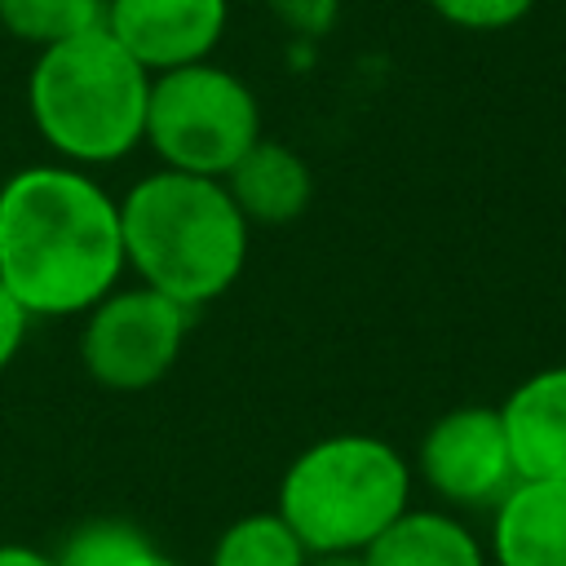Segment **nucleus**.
Returning a JSON list of instances; mask_svg holds the SVG:
<instances>
[{
    "label": "nucleus",
    "mask_w": 566,
    "mask_h": 566,
    "mask_svg": "<svg viewBox=\"0 0 566 566\" xmlns=\"http://www.w3.org/2000/svg\"><path fill=\"white\" fill-rule=\"evenodd\" d=\"M119 199L75 164H31L0 181V287L31 318L88 314L124 283Z\"/></svg>",
    "instance_id": "f257e3e1"
},
{
    "label": "nucleus",
    "mask_w": 566,
    "mask_h": 566,
    "mask_svg": "<svg viewBox=\"0 0 566 566\" xmlns=\"http://www.w3.org/2000/svg\"><path fill=\"white\" fill-rule=\"evenodd\" d=\"M119 230L128 274L195 314L226 296L248 265L252 226L221 177L177 168L137 177L119 199Z\"/></svg>",
    "instance_id": "f03ea898"
},
{
    "label": "nucleus",
    "mask_w": 566,
    "mask_h": 566,
    "mask_svg": "<svg viewBox=\"0 0 566 566\" xmlns=\"http://www.w3.org/2000/svg\"><path fill=\"white\" fill-rule=\"evenodd\" d=\"M146 102L150 71L106 27L40 49L27 75V111L40 142L75 168L133 155L146 137Z\"/></svg>",
    "instance_id": "7ed1b4c3"
},
{
    "label": "nucleus",
    "mask_w": 566,
    "mask_h": 566,
    "mask_svg": "<svg viewBox=\"0 0 566 566\" xmlns=\"http://www.w3.org/2000/svg\"><path fill=\"white\" fill-rule=\"evenodd\" d=\"M411 509V464L376 433H332L292 455L274 513L305 553H367Z\"/></svg>",
    "instance_id": "20e7f679"
},
{
    "label": "nucleus",
    "mask_w": 566,
    "mask_h": 566,
    "mask_svg": "<svg viewBox=\"0 0 566 566\" xmlns=\"http://www.w3.org/2000/svg\"><path fill=\"white\" fill-rule=\"evenodd\" d=\"M261 133V102L234 71L217 62L177 66L150 75L146 102V146L159 168L226 177Z\"/></svg>",
    "instance_id": "39448f33"
},
{
    "label": "nucleus",
    "mask_w": 566,
    "mask_h": 566,
    "mask_svg": "<svg viewBox=\"0 0 566 566\" xmlns=\"http://www.w3.org/2000/svg\"><path fill=\"white\" fill-rule=\"evenodd\" d=\"M195 310L168 301L155 287L119 283L106 292L88 314L80 332V363L88 380H97L111 394H142L159 385L190 336Z\"/></svg>",
    "instance_id": "423d86ee"
},
{
    "label": "nucleus",
    "mask_w": 566,
    "mask_h": 566,
    "mask_svg": "<svg viewBox=\"0 0 566 566\" xmlns=\"http://www.w3.org/2000/svg\"><path fill=\"white\" fill-rule=\"evenodd\" d=\"M416 469L442 504L491 513L509 495V486L517 482L500 407L442 411L416 447Z\"/></svg>",
    "instance_id": "0eeeda50"
},
{
    "label": "nucleus",
    "mask_w": 566,
    "mask_h": 566,
    "mask_svg": "<svg viewBox=\"0 0 566 566\" xmlns=\"http://www.w3.org/2000/svg\"><path fill=\"white\" fill-rule=\"evenodd\" d=\"M102 27L150 75H164L212 62L230 27V0H106Z\"/></svg>",
    "instance_id": "6e6552de"
},
{
    "label": "nucleus",
    "mask_w": 566,
    "mask_h": 566,
    "mask_svg": "<svg viewBox=\"0 0 566 566\" xmlns=\"http://www.w3.org/2000/svg\"><path fill=\"white\" fill-rule=\"evenodd\" d=\"M517 478L566 482V363L531 371L500 402Z\"/></svg>",
    "instance_id": "1a4fd4ad"
},
{
    "label": "nucleus",
    "mask_w": 566,
    "mask_h": 566,
    "mask_svg": "<svg viewBox=\"0 0 566 566\" xmlns=\"http://www.w3.org/2000/svg\"><path fill=\"white\" fill-rule=\"evenodd\" d=\"M491 566H566V482L517 478L491 509Z\"/></svg>",
    "instance_id": "9d476101"
},
{
    "label": "nucleus",
    "mask_w": 566,
    "mask_h": 566,
    "mask_svg": "<svg viewBox=\"0 0 566 566\" xmlns=\"http://www.w3.org/2000/svg\"><path fill=\"white\" fill-rule=\"evenodd\" d=\"M221 181L248 226H292L314 199L310 164L274 137H256Z\"/></svg>",
    "instance_id": "9b49d317"
},
{
    "label": "nucleus",
    "mask_w": 566,
    "mask_h": 566,
    "mask_svg": "<svg viewBox=\"0 0 566 566\" xmlns=\"http://www.w3.org/2000/svg\"><path fill=\"white\" fill-rule=\"evenodd\" d=\"M367 566H491L486 544L447 509H407L367 553Z\"/></svg>",
    "instance_id": "f8f14e48"
},
{
    "label": "nucleus",
    "mask_w": 566,
    "mask_h": 566,
    "mask_svg": "<svg viewBox=\"0 0 566 566\" xmlns=\"http://www.w3.org/2000/svg\"><path fill=\"white\" fill-rule=\"evenodd\" d=\"M305 562H310L305 544L274 509L234 517L208 553V566H305Z\"/></svg>",
    "instance_id": "ddd939ff"
},
{
    "label": "nucleus",
    "mask_w": 566,
    "mask_h": 566,
    "mask_svg": "<svg viewBox=\"0 0 566 566\" xmlns=\"http://www.w3.org/2000/svg\"><path fill=\"white\" fill-rule=\"evenodd\" d=\"M102 13L106 0H0V27L31 49H49L71 35H84L102 27Z\"/></svg>",
    "instance_id": "4468645a"
},
{
    "label": "nucleus",
    "mask_w": 566,
    "mask_h": 566,
    "mask_svg": "<svg viewBox=\"0 0 566 566\" xmlns=\"http://www.w3.org/2000/svg\"><path fill=\"white\" fill-rule=\"evenodd\" d=\"M150 548L155 544L133 522L97 517V522H84L71 531V539L62 544L53 566H137Z\"/></svg>",
    "instance_id": "2eb2a0df"
},
{
    "label": "nucleus",
    "mask_w": 566,
    "mask_h": 566,
    "mask_svg": "<svg viewBox=\"0 0 566 566\" xmlns=\"http://www.w3.org/2000/svg\"><path fill=\"white\" fill-rule=\"evenodd\" d=\"M429 9L460 31H504L517 27L535 9V0H429Z\"/></svg>",
    "instance_id": "dca6fc26"
},
{
    "label": "nucleus",
    "mask_w": 566,
    "mask_h": 566,
    "mask_svg": "<svg viewBox=\"0 0 566 566\" xmlns=\"http://www.w3.org/2000/svg\"><path fill=\"white\" fill-rule=\"evenodd\" d=\"M27 332H31V314L0 287V371L22 354L27 345Z\"/></svg>",
    "instance_id": "f3484780"
},
{
    "label": "nucleus",
    "mask_w": 566,
    "mask_h": 566,
    "mask_svg": "<svg viewBox=\"0 0 566 566\" xmlns=\"http://www.w3.org/2000/svg\"><path fill=\"white\" fill-rule=\"evenodd\" d=\"M270 4H274V13H279L292 31H310V35L327 31V22H332V13H336V0H270Z\"/></svg>",
    "instance_id": "a211bd4d"
},
{
    "label": "nucleus",
    "mask_w": 566,
    "mask_h": 566,
    "mask_svg": "<svg viewBox=\"0 0 566 566\" xmlns=\"http://www.w3.org/2000/svg\"><path fill=\"white\" fill-rule=\"evenodd\" d=\"M0 566H53V557L31 544H0Z\"/></svg>",
    "instance_id": "6ab92c4d"
},
{
    "label": "nucleus",
    "mask_w": 566,
    "mask_h": 566,
    "mask_svg": "<svg viewBox=\"0 0 566 566\" xmlns=\"http://www.w3.org/2000/svg\"><path fill=\"white\" fill-rule=\"evenodd\" d=\"M305 566H367L363 553H310Z\"/></svg>",
    "instance_id": "aec40b11"
},
{
    "label": "nucleus",
    "mask_w": 566,
    "mask_h": 566,
    "mask_svg": "<svg viewBox=\"0 0 566 566\" xmlns=\"http://www.w3.org/2000/svg\"><path fill=\"white\" fill-rule=\"evenodd\" d=\"M137 566H186V562H177V557H168V553H159V548H150Z\"/></svg>",
    "instance_id": "412c9836"
}]
</instances>
